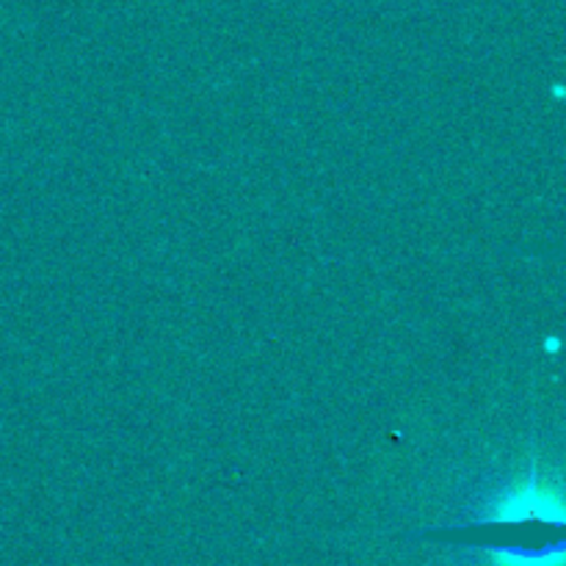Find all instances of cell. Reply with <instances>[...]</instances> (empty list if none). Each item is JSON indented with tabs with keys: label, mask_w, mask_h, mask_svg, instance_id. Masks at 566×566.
I'll use <instances>...</instances> for the list:
<instances>
[{
	"label": "cell",
	"mask_w": 566,
	"mask_h": 566,
	"mask_svg": "<svg viewBox=\"0 0 566 566\" xmlns=\"http://www.w3.org/2000/svg\"><path fill=\"white\" fill-rule=\"evenodd\" d=\"M473 528L495 531L479 545L490 566H564L562 534L547 536L564 528L562 486L536 459L479 497Z\"/></svg>",
	"instance_id": "obj_1"
}]
</instances>
